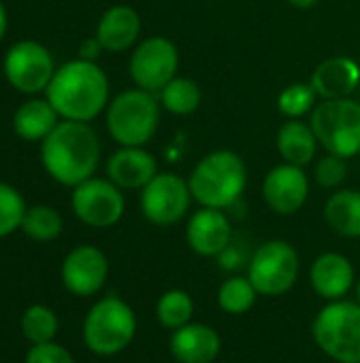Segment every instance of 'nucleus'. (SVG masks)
<instances>
[{
  "label": "nucleus",
  "mask_w": 360,
  "mask_h": 363,
  "mask_svg": "<svg viewBox=\"0 0 360 363\" xmlns=\"http://www.w3.org/2000/svg\"><path fill=\"white\" fill-rule=\"evenodd\" d=\"M178 49L166 36H149L138 43L129 57V77L136 87L161 91L178 72Z\"/></svg>",
  "instance_id": "12"
},
{
  "label": "nucleus",
  "mask_w": 360,
  "mask_h": 363,
  "mask_svg": "<svg viewBox=\"0 0 360 363\" xmlns=\"http://www.w3.org/2000/svg\"><path fill=\"white\" fill-rule=\"evenodd\" d=\"M231 221L221 208L202 206L195 211L185 228V240L195 255L219 257L231 245Z\"/></svg>",
  "instance_id": "15"
},
{
  "label": "nucleus",
  "mask_w": 360,
  "mask_h": 363,
  "mask_svg": "<svg viewBox=\"0 0 360 363\" xmlns=\"http://www.w3.org/2000/svg\"><path fill=\"white\" fill-rule=\"evenodd\" d=\"M168 349L178 363H214L223 351V338L212 325L191 321L170 332Z\"/></svg>",
  "instance_id": "17"
},
{
  "label": "nucleus",
  "mask_w": 360,
  "mask_h": 363,
  "mask_svg": "<svg viewBox=\"0 0 360 363\" xmlns=\"http://www.w3.org/2000/svg\"><path fill=\"white\" fill-rule=\"evenodd\" d=\"M25 363H76L72 353L53 342H45V345H32V349L25 355Z\"/></svg>",
  "instance_id": "32"
},
{
  "label": "nucleus",
  "mask_w": 360,
  "mask_h": 363,
  "mask_svg": "<svg viewBox=\"0 0 360 363\" xmlns=\"http://www.w3.org/2000/svg\"><path fill=\"white\" fill-rule=\"evenodd\" d=\"M318 138L310 123L301 119H289L280 125L276 136V147L280 157L293 166H308L318 151Z\"/></svg>",
  "instance_id": "22"
},
{
  "label": "nucleus",
  "mask_w": 360,
  "mask_h": 363,
  "mask_svg": "<svg viewBox=\"0 0 360 363\" xmlns=\"http://www.w3.org/2000/svg\"><path fill=\"white\" fill-rule=\"evenodd\" d=\"M259 300V291L255 289V285L250 283V279L244 274H233L229 279H225L219 289H216V304L223 313L240 317L246 315L255 308Z\"/></svg>",
  "instance_id": "24"
},
{
  "label": "nucleus",
  "mask_w": 360,
  "mask_h": 363,
  "mask_svg": "<svg viewBox=\"0 0 360 363\" xmlns=\"http://www.w3.org/2000/svg\"><path fill=\"white\" fill-rule=\"evenodd\" d=\"M21 334L30 345H45L53 342L59 332L57 313L45 304H32L21 315Z\"/></svg>",
  "instance_id": "28"
},
{
  "label": "nucleus",
  "mask_w": 360,
  "mask_h": 363,
  "mask_svg": "<svg viewBox=\"0 0 360 363\" xmlns=\"http://www.w3.org/2000/svg\"><path fill=\"white\" fill-rule=\"evenodd\" d=\"M28 204L23 196L8 183L0 181V240L21 230Z\"/></svg>",
  "instance_id": "30"
},
{
  "label": "nucleus",
  "mask_w": 360,
  "mask_h": 363,
  "mask_svg": "<svg viewBox=\"0 0 360 363\" xmlns=\"http://www.w3.org/2000/svg\"><path fill=\"white\" fill-rule=\"evenodd\" d=\"M216 259H219L221 268H225V270H236V268L240 266V262H242V255H238V251L229 245Z\"/></svg>",
  "instance_id": "34"
},
{
  "label": "nucleus",
  "mask_w": 360,
  "mask_h": 363,
  "mask_svg": "<svg viewBox=\"0 0 360 363\" xmlns=\"http://www.w3.org/2000/svg\"><path fill=\"white\" fill-rule=\"evenodd\" d=\"M6 30H8V13H6L4 2L0 0V40L6 36Z\"/></svg>",
  "instance_id": "35"
},
{
  "label": "nucleus",
  "mask_w": 360,
  "mask_h": 363,
  "mask_svg": "<svg viewBox=\"0 0 360 363\" xmlns=\"http://www.w3.org/2000/svg\"><path fill=\"white\" fill-rule=\"evenodd\" d=\"M138 334V317L134 308L119 296L98 300L85 315L83 342L100 357L123 353Z\"/></svg>",
  "instance_id": "4"
},
{
  "label": "nucleus",
  "mask_w": 360,
  "mask_h": 363,
  "mask_svg": "<svg viewBox=\"0 0 360 363\" xmlns=\"http://www.w3.org/2000/svg\"><path fill=\"white\" fill-rule=\"evenodd\" d=\"M193 196L189 181L174 172H157V177L140 189V211L144 219L157 228H170L189 215Z\"/></svg>",
  "instance_id": "11"
},
{
  "label": "nucleus",
  "mask_w": 360,
  "mask_h": 363,
  "mask_svg": "<svg viewBox=\"0 0 360 363\" xmlns=\"http://www.w3.org/2000/svg\"><path fill=\"white\" fill-rule=\"evenodd\" d=\"M312 338L320 353L337 363H360V304L325 302L312 321Z\"/></svg>",
  "instance_id": "6"
},
{
  "label": "nucleus",
  "mask_w": 360,
  "mask_h": 363,
  "mask_svg": "<svg viewBox=\"0 0 360 363\" xmlns=\"http://www.w3.org/2000/svg\"><path fill=\"white\" fill-rule=\"evenodd\" d=\"M195 317V302L189 291L185 289H168L157 298L155 304V319L163 330H178L191 323Z\"/></svg>",
  "instance_id": "25"
},
{
  "label": "nucleus",
  "mask_w": 360,
  "mask_h": 363,
  "mask_svg": "<svg viewBox=\"0 0 360 363\" xmlns=\"http://www.w3.org/2000/svg\"><path fill=\"white\" fill-rule=\"evenodd\" d=\"M327 225L350 240L360 238V191L359 189H337L325 204Z\"/></svg>",
  "instance_id": "23"
},
{
  "label": "nucleus",
  "mask_w": 360,
  "mask_h": 363,
  "mask_svg": "<svg viewBox=\"0 0 360 363\" xmlns=\"http://www.w3.org/2000/svg\"><path fill=\"white\" fill-rule=\"evenodd\" d=\"M310 285L325 302L344 300L356 287L354 264L337 251L320 253L310 266Z\"/></svg>",
  "instance_id": "16"
},
{
  "label": "nucleus",
  "mask_w": 360,
  "mask_h": 363,
  "mask_svg": "<svg viewBox=\"0 0 360 363\" xmlns=\"http://www.w3.org/2000/svg\"><path fill=\"white\" fill-rule=\"evenodd\" d=\"M62 121L57 111L47 98L30 96L13 115V130L25 143H42Z\"/></svg>",
  "instance_id": "21"
},
{
  "label": "nucleus",
  "mask_w": 360,
  "mask_h": 363,
  "mask_svg": "<svg viewBox=\"0 0 360 363\" xmlns=\"http://www.w3.org/2000/svg\"><path fill=\"white\" fill-rule=\"evenodd\" d=\"M74 217L95 230L117 225L125 215V196L110 179L91 177L81 185L72 187L70 196Z\"/></svg>",
  "instance_id": "10"
},
{
  "label": "nucleus",
  "mask_w": 360,
  "mask_h": 363,
  "mask_svg": "<svg viewBox=\"0 0 360 363\" xmlns=\"http://www.w3.org/2000/svg\"><path fill=\"white\" fill-rule=\"evenodd\" d=\"M102 160L100 138L89 123L62 119L40 143V164L45 172L64 187H76L95 177Z\"/></svg>",
  "instance_id": "1"
},
{
  "label": "nucleus",
  "mask_w": 360,
  "mask_h": 363,
  "mask_svg": "<svg viewBox=\"0 0 360 363\" xmlns=\"http://www.w3.org/2000/svg\"><path fill=\"white\" fill-rule=\"evenodd\" d=\"M157 172V160L144 147H119L106 160V179L123 191L146 187Z\"/></svg>",
  "instance_id": "18"
},
{
  "label": "nucleus",
  "mask_w": 360,
  "mask_h": 363,
  "mask_svg": "<svg viewBox=\"0 0 360 363\" xmlns=\"http://www.w3.org/2000/svg\"><path fill=\"white\" fill-rule=\"evenodd\" d=\"M346 174H348L346 160L339 155H333V153H327L316 164V170H314L316 183L325 189H337L346 181Z\"/></svg>",
  "instance_id": "31"
},
{
  "label": "nucleus",
  "mask_w": 360,
  "mask_h": 363,
  "mask_svg": "<svg viewBox=\"0 0 360 363\" xmlns=\"http://www.w3.org/2000/svg\"><path fill=\"white\" fill-rule=\"evenodd\" d=\"M21 232L36 242H51L59 238V234L64 232V219L53 206L34 204V206H28L25 211Z\"/></svg>",
  "instance_id": "27"
},
{
  "label": "nucleus",
  "mask_w": 360,
  "mask_h": 363,
  "mask_svg": "<svg viewBox=\"0 0 360 363\" xmlns=\"http://www.w3.org/2000/svg\"><path fill=\"white\" fill-rule=\"evenodd\" d=\"M310 196V179L301 166H274L263 179V200L276 215L289 217L303 208Z\"/></svg>",
  "instance_id": "14"
},
{
  "label": "nucleus",
  "mask_w": 360,
  "mask_h": 363,
  "mask_svg": "<svg viewBox=\"0 0 360 363\" xmlns=\"http://www.w3.org/2000/svg\"><path fill=\"white\" fill-rule=\"evenodd\" d=\"M57 66L51 51L38 40H17L2 57L6 83L25 96L45 94Z\"/></svg>",
  "instance_id": "9"
},
{
  "label": "nucleus",
  "mask_w": 360,
  "mask_h": 363,
  "mask_svg": "<svg viewBox=\"0 0 360 363\" xmlns=\"http://www.w3.org/2000/svg\"><path fill=\"white\" fill-rule=\"evenodd\" d=\"M310 125L327 153L344 160L360 153V102L352 98L323 100L312 111Z\"/></svg>",
  "instance_id": "8"
},
{
  "label": "nucleus",
  "mask_w": 360,
  "mask_h": 363,
  "mask_svg": "<svg viewBox=\"0 0 360 363\" xmlns=\"http://www.w3.org/2000/svg\"><path fill=\"white\" fill-rule=\"evenodd\" d=\"M45 98L62 119L89 123L110 102L108 77L95 62L76 57L57 66Z\"/></svg>",
  "instance_id": "2"
},
{
  "label": "nucleus",
  "mask_w": 360,
  "mask_h": 363,
  "mask_svg": "<svg viewBox=\"0 0 360 363\" xmlns=\"http://www.w3.org/2000/svg\"><path fill=\"white\" fill-rule=\"evenodd\" d=\"M310 83L323 100L350 98L360 87L359 62L348 55L329 57L314 68Z\"/></svg>",
  "instance_id": "19"
},
{
  "label": "nucleus",
  "mask_w": 360,
  "mask_h": 363,
  "mask_svg": "<svg viewBox=\"0 0 360 363\" xmlns=\"http://www.w3.org/2000/svg\"><path fill=\"white\" fill-rule=\"evenodd\" d=\"M193 200L206 208H231L240 202L248 185L244 160L231 149H216L204 155L189 174Z\"/></svg>",
  "instance_id": "3"
},
{
  "label": "nucleus",
  "mask_w": 360,
  "mask_h": 363,
  "mask_svg": "<svg viewBox=\"0 0 360 363\" xmlns=\"http://www.w3.org/2000/svg\"><path fill=\"white\" fill-rule=\"evenodd\" d=\"M359 96H360V87H359ZM359 102H360V100H359Z\"/></svg>",
  "instance_id": "38"
},
{
  "label": "nucleus",
  "mask_w": 360,
  "mask_h": 363,
  "mask_svg": "<svg viewBox=\"0 0 360 363\" xmlns=\"http://www.w3.org/2000/svg\"><path fill=\"white\" fill-rule=\"evenodd\" d=\"M140 30L142 21L138 11L127 4H115L102 13L95 26V38L100 40L104 51L121 53L138 43Z\"/></svg>",
  "instance_id": "20"
},
{
  "label": "nucleus",
  "mask_w": 360,
  "mask_h": 363,
  "mask_svg": "<svg viewBox=\"0 0 360 363\" xmlns=\"http://www.w3.org/2000/svg\"><path fill=\"white\" fill-rule=\"evenodd\" d=\"M159 102L168 113L174 115H191L202 104V89L193 79L174 77L161 91Z\"/></svg>",
  "instance_id": "26"
},
{
  "label": "nucleus",
  "mask_w": 360,
  "mask_h": 363,
  "mask_svg": "<svg viewBox=\"0 0 360 363\" xmlns=\"http://www.w3.org/2000/svg\"><path fill=\"white\" fill-rule=\"evenodd\" d=\"M110 264L102 249L93 245L74 247L62 262V283L76 298H91L108 281Z\"/></svg>",
  "instance_id": "13"
},
{
  "label": "nucleus",
  "mask_w": 360,
  "mask_h": 363,
  "mask_svg": "<svg viewBox=\"0 0 360 363\" xmlns=\"http://www.w3.org/2000/svg\"><path fill=\"white\" fill-rule=\"evenodd\" d=\"M354 289H356V302L360 304V279L356 281V287H354Z\"/></svg>",
  "instance_id": "37"
},
{
  "label": "nucleus",
  "mask_w": 360,
  "mask_h": 363,
  "mask_svg": "<svg viewBox=\"0 0 360 363\" xmlns=\"http://www.w3.org/2000/svg\"><path fill=\"white\" fill-rule=\"evenodd\" d=\"M316 100H318V94L312 87V83L297 81V83L286 85L280 91L278 111L289 119H301V117H306L308 113H312L316 108V104H318Z\"/></svg>",
  "instance_id": "29"
},
{
  "label": "nucleus",
  "mask_w": 360,
  "mask_h": 363,
  "mask_svg": "<svg viewBox=\"0 0 360 363\" xmlns=\"http://www.w3.org/2000/svg\"><path fill=\"white\" fill-rule=\"evenodd\" d=\"M301 259L297 249L282 238L261 242L248 259L246 277L265 298L286 296L299 281Z\"/></svg>",
  "instance_id": "7"
},
{
  "label": "nucleus",
  "mask_w": 360,
  "mask_h": 363,
  "mask_svg": "<svg viewBox=\"0 0 360 363\" xmlns=\"http://www.w3.org/2000/svg\"><path fill=\"white\" fill-rule=\"evenodd\" d=\"M159 104L153 91L134 87L117 94L106 106V130L121 147H144L159 128Z\"/></svg>",
  "instance_id": "5"
},
{
  "label": "nucleus",
  "mask_w": 360,
  "mask_h": 363,
  "mask_svg": "<svg viewBox=\"0 0 360 363\" xmlns=\"http://www.w3.org/2000/svg\"><path fill=\"white\" fill-rule=\"evenodd\" d=\"M293 6H297V9H312V6H316L320 0H289Z\"/></svg>",
  "instance_id": "36"
},
{
  "label": "nucleus",
  "mask_w": 360,
  "mask_h": 363,
  "mask_svg": "<svg viewBox=\"0 0 360 363\" xmlns=\"http://www.w3.org/2000/svg\"><path fill=\"white\" fill-rule=\"evenodd\" d=\"M104 51V47L100 45V40L95 38V34L91 38H85L79 47V57L87 60V62H95L100 57V53Z\"/></svg>",
  "instance_id": "33"
}]
</instances>
